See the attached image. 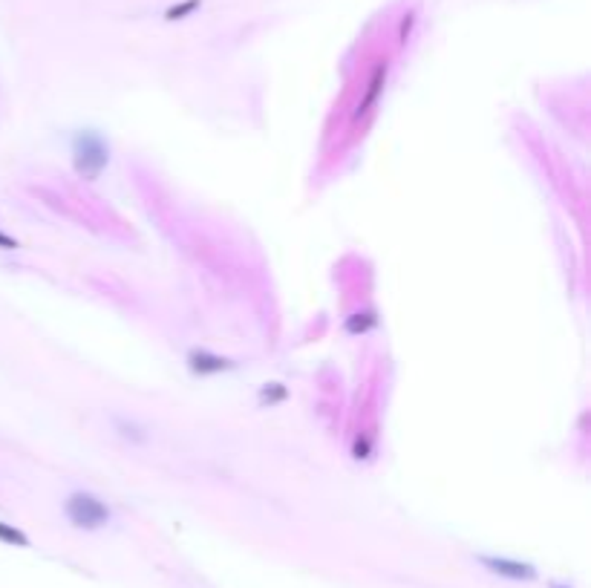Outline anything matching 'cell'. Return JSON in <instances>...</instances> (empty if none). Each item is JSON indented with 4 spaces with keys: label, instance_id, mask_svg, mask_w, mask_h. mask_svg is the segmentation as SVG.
<instances>
[{
    "label": "cell",
    "instance_id": "obj_1",
    "mask_svg": "<svg viewBox=\"0 0 591 588\" xmlns=\"http://www.w3.org/2000/svg\"><path fill=\"white\" fill-rule=\"evenodd\" d=\"M64 514L75 528H84V531H99L110 522V507L96 494H87V490H75V494L67 496Z\"/></svg>",
    "mask_w": 591,
    "mask_h": 588
},
{
    "label": "cell",
    "instance_id": "obj_6",
    "mask_svg": "<svg viewBox=\"0 0 591 588\" xmlns=\"http://www.w3.org/2000/svg\"><path fill=\"white\" fill-rule=\"evenodd\" d=\"M199 6V0H188V4H179V6H174V9H167V18L174 21V18H182V14H188V12H194Z\"/></svg>",
    "mask_w": 591,
    "mask_h": 588
},
{
    "label": "cell",
    "instance_id": "obj_7",
    "mask_svg": "<svg viewBox=\"0 0 591 588\" xmlns=\"http://www.w3.org/2000/svg\"><path fill=\"white\" fill-rule=\"evenodd\" d=\"M0 246H6V248H14V243L9 240V236H0Z\"/></svg>",
    "mask_w": 591,
    "mask_h": 588
},
{
    "label": "cell",
    "instance_id": "obj_2",
    "mask_svg": "<svg viewBox=\"0 0 591 588\" xmlns=\"http://www.w3.org/2000/svg\"><path fill=\"white\" fill-rule=\"evenodd\" d=\"M75 165L84 177H99L107 165V148L96 133H81L75 141Z\"/></svg>",
    "mask_w": 591,
    "mask_h": 588
},
{
    "label": "cell",
    "instance_id": "obj_4",
    "mask_svg": "<svg viewBox=\"0 0 591 588\" xmlns=\"http://www.w3.org/2000/svg\"><path fill=\"white\" fill-rule=\"evenodd\" d=\"M479 563L485 565L491 574H500L505 580H517V583H531L537 577L534 565H528L522 560H508V557H479Z\"/></svg>",
    "mask_w": 591,
    "mask_h": 588
},
{
    "label": "cell",
    "instance_id": "obj_3",
    "mask_svg": "<svg viewBox=\"0 0 591 588\" xmlns=\"http://www.w3.org/2000/svg\"><path fill=\"white\" fill-rule=\"evenodd\" d=\"M384 84H386V63H378V67L372 70V75H369V82H367V90H364V95H361V99H357V104H355L352 124L364 121V119L372 113V107L378 104L381 92H384Z\"/></svg>",
    "mask_w": 591,
    "mask_h": 588
},
{
    "label": "cell",
    "instance_id": "obj_5",
    "mask_svg": "<svg viewBox=\"0 0 591 588\" xmlns=\"http://www.w3.org/2000/svg\"><path fill=\"white\" fill-rule=\"evenodd\" d=\"M0 539H4V543H9V545H29V539H26L18 528L6 525V522H0Z\"/></svg>",
    "mask_w": 591,
    "mask_h": 588
}]
</instances>
